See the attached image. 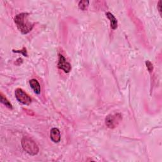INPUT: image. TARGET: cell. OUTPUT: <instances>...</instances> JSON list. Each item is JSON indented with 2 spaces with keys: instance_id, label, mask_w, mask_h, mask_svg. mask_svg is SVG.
<instances>
[{
  "instance_id": "11",
  "label": "cell",
  "mask_w": 162,
  "mask_h": 162,
  "mask_svg": "<svg viewBox=\"0 0 162 162\" xmlns=\"http://www.w3.org/2000/svg\"><path fill=\"white\" fill-rule=\"evenodd\" d=\"M13 52L14 53H22L24 56H27V52L25 48H23L21 50H13Z\"/></svg>"
},
{
  "instance_id": "1",
  "label": "cell",
  "mask_w": 162,
  "mask_h": 162,
  "mask_svg": "<svg viewBox=\"0 0 162 162\" xmlns=\"http://www.w3.org/2000/svg\"><path fill=\"white\" fill-rule=\"evenodd\" d=\"M29 14L22 13L15 17V23L18 30L24 34H28L32 30L34 24L30 22L29 19Z\"/></svg>"
},
{
  "instance_id": "7",
  "label": "cell",
  "mask_w": 162,
  "mask_h": 162,
  "mask_svg": "<svg viewBox=\"0 0 162 162\" xmlns=\"http://www.w3.org/2000/svg\"><path fill=\"white\" fill-rule=\"evenodd\" d=\"M106 17L108 18L110 20V25H111V28L113 30H115L117 28L118 26V22L117 18L115 17V16L110 12H107L106 14Z\"/></svg>"
},
{
  "instance_id": "9",
  "label": "cell",
  "mask_w": 162,
  "mask_h": 162,
  "mask_svg": "<svg viewBox=\"0 0 162 162\" xmlns=\"http://www.w3.org/2000/svg\"><path fill=\"white\" fill-rule=\"evenodd\" d=\"M1 102L3 104H4L7 108H8L10 109H12L13 108L12 104L10 103V101L7 99V98L5 96H4L3 95L2 93H1Z\"/></svg>"
},
{
  "instance_id": "5",
  "label": "cell",
  "mask_w": 162,
  "mask_h": 162,
  "mask_svg": "<svg viewBox=\"0 0 162 162\" xmlns=\"http://www.w3.org/2000/svg\"><path fill=\"white\" fill-rule=\"evenodd\" d=\"M58 67L60 69L63 70L65 73H69L71 70V65L67 62L65 58L62 55L60 54L59 55V60L58 63Z\"/></svg>"
},
{
  "instance_id": "12",
  "label": "cell",
  "mask_w": 162,
  "mask_h": 162,
  "mask_svg": "<svg viewBox=\"0 0 162 162\" xmlns=\"http://www.w3.org/2000/svg\"><path fill=\"white\" fill-rule=\"evenodd\" d=\"M146 67L148 70V71L149 72H151L152 71H153V64H152L149 61H146Z\"/></svg>"
},
{
  "instance_id": "6",
  "label": "cell",
  "mask_w": 162,
  "mask_h": 162,
  "mask_svg": "<svg viewBox=\"0 0 162 162\" xmlns=\"http://www.w3.org/2000/svg\"><path fill=\"white\" fill-rule=\"evenodd\" d=\"M50 138L55 143H59L61 139L60 132L57 128H53L50 131Z\"/></svg>"
},
{
  "instance_id": "3",
  "label": "cell",
  "mask_w": 162,
  "mask_h": 162,
  "mask_svg": "<svg viewBox=\"0 0 162 162\" xmlns=\"http://www.w3.org/2000/svg\"><path fill=\"white\" fill-rule=\"evenodd\" d=\"M122 120V116L120 114L115 113L108 115L105 118V124L110 129L117 127Z\"/></svg>"
},
{
  "instance_id": "4",
  "label": "cell",
  "mask_w": 162,
  "mask_h": 162,
  "mask_svg": "<svg viewBox=\"0 0 162 162\" xmlns=\"http://www.w3.org/2000/svg\"><path fill=\"white\" fill-rule=\"evenodd\" d=\"M15 95L17 99L20 103L25 105H29L31 103V98L22 89L18 88L15 90Z\"/></svg>"
},
{
  "instance_id": "8",
  "label": "cell",
  "mask_w": 162,
  "mask_h": 162,
  "mask_svg": "<svg viewBox=\"0 0 162 162\" xmlns=\"http://www.w3.org/2000/svg\"><path fill=\"white\" fill-rule=\"evenodd\" d=\"M30 87L34 90L35 93L39 94L40 93V86L38 81L36 79H31L29 81Z\"/></svg>"
},
{
  "instance_id": "2",
  "label": "cell",
  "mask_w": 162,
  "mask_h": 162,
  "mask_svg": "<svg viewBox=\"0 0 162 162\" xmlns=\"http://www.w3.org/2000/svg\"><path fill=\"white\" fill-rule=\"evenodd\" d=\"M22 146L23 149L30 155L34 156L38 153L39 147L32 139L24 137L22 139Z\"/></svg>"
},
{
  "instance_id": "13",
  "label": "cell",
  "mask_w": 162,
  "mask_h": 162,
  "mask_svg": "<svg viewBox=\"0 0 162 162\" xmlns=\"http://www.w3.org/2000/svg\"><path fill=\"white\" fill-rule=\"evenodd\" d=\"M161 1H160L159 2H158V5H157V6H158V11H159V12H160V15H161Z\"/></svg>"
},
{
  "instance_id": "10",
  "label": "cell",
  "mask_w": 162,
  "mask_h": 162,
  "mask_svg": "<svg viewBox=\"0 0 162 162\" xmlns=\"http://www.w3.org/2000/svg\"><path fill=\"white\" fill-rule=\"evenodd\" d=\"M89 1H86V0H83V1H80L79 3V7L80 10L85 11L87 10L88 6H89Z\"/></svg>"
}]
</instances>
